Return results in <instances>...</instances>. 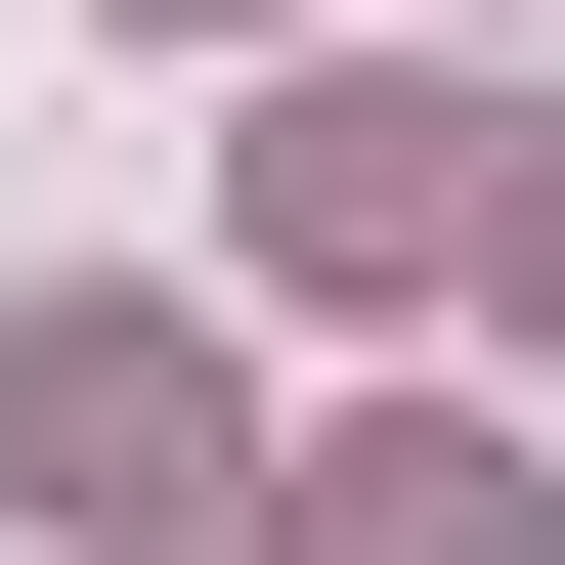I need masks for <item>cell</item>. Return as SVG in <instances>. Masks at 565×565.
Here are the masks:
<instances>
[{
    "instance_id": "2",
    "label": "cell",
    "mask_w": 565,
    "mask_h": 565,
    "mask_svg": "<svg viewBox=\"0 0 565 565\" xmlns=\"http://www.w3.org/2000/svg\"><path fill=\"white\" fill-rule=\"evenodd\" d=\"M479 217H522V131H479V87H262V262H305V305H435Z\"/></svg>"
},
{
    "instance_id": "1",
    "label": "cell",
    "mask_w": 565,
    "mask_h": 565,
    "mask_svg": "<svg viewBox=\"0 0 565 565\" xmlns=\"http://www.w3.org/2000/svg\"><path fill=\"white\" fill-rule=\"evenodd\" d=\"M0 522H87V565L262 522V392H217V305H0Z\"/></svg>"
},
{
    "instance_id": "3",
    "label": "cell",
    "mask_w": 565,
    "mask_h": 565,
    "mask_svg": "<svg viewBox=\"0 0 565 565\" xmlns=\"http://www.w3.org/2000/svg\"><path fill=\"white\" fill-rule=\"evenodd\" d=\"M262 565H565V479H522L479 392H392V435H305V479H262Z\"/></svg>"
}]
</instances>
